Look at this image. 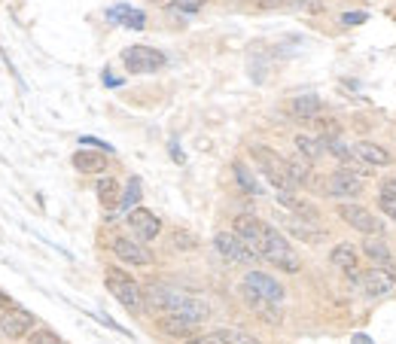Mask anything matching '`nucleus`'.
I'll list each match as a JSON object with an SVG mask.
<instances>
[{
	"label": "nucleus",
	"mask_w": 396,
	"mask_h": 344,
	"mask_svg": "<svg viewBox=\"0 0 396 344\" xmlns=\"http://www.w3.org/2000/svg\"><path fill=\"white\" fill-rule=\"evenodd\" d=\"M213 250H217L223 259L241 262V265H250V262H256V256L247 250V244L235 232H217V235H213Z\"/></svg>",
	"instance_id": "obj_8"
},
{
	"label": "nucleus",
	"mask_w": 396,
	"mask_h": 344,
	"mask_svg": "<svg viewBox=\"0 0 396 344\" xmlns=\"http://www.w3.org/2000/svg\"><path fill=\"white\" fill-rule=\"evenodd\" d=\"M73 168L79 171V174H86V177H98V174H104L107 171V153H98V150H79L73 153Z\"/></svg>",
	"instance_id": "obj_15"
},
{
	"label": "nucleus",
	"mask_w": 396,
	"mask_h": 344,
	"mask_svg": "<svg viewBox=\"0 0 396 344\" xmlns=\"http://www.w3.org/2000/svg\"><path fill=\"white\" fill-rule=\"evenodd\" d=\"M122 64L128 74H156L158 67H165V55L153 46H128L122 52Z\"/></svg>",
	"instance_id": "obj_4"
},
{
	"label": "nucleus",
	"mask_w": 396,
	"mask_h": 344,
	"mask_svg": "<svg viewBox=\"0 0 396 344\" xmlns=\"http://www.w3.org/2000/svg\"><path fill=\"white\" fill-rule=\"evenodd\" d=\"M9 308H16V305H13V299H9V295H6L4 290H0V311H4V314H6V311H9Z\"/></svg>",
	"instance_id": "obj_34"
},
{
	"label": "nucleus",
	"mask_w": 396,
	"mask_h": 344,
	"mask_svg": "<svg viewBox=\"0 0 396 344\" xmlns=\"http://www.w3.org/2000/svg\"><path fill=\"white\" fill-rule=\"evenodd\" d=\"M104 286L110 290V295L116 299L126 311L138 314L146 308V295H143V286L131 278L126 268H107L104 271Z\"/></svg>",
	"instance_id": "obj_1"
},
{
	"label": "nucleus",
	"mask_w": 396,
	"mask_h": 344,
	"mask_svg": "<svg viewBox=\"0 0 396 344\" xmlns=\"http://www.w3.org/2000/svg\"><path fill=\"white\" fill-rule=\"evenodd\" d=\"M98 201H101V208H107V211H116L119 208V201H122V192H119V183L113 180V177H101L98 180Z\"/></svg>",
	"instance_id": "obj_20"
},
{
	"label": "nucleus",
	"mask_w": 396,
	"mask_h": 344,
	"mask_svg": "<svg viewBox=\"0 0 396 344\" xmlns=\"http://www.w3.org/2000/svg\"><path fill=\"white\" fill-rule=\"evenodd\" d=\"M156 323L168 338H183V341L196 338V329H198V320L189 314H158Z\"/></svg>",
	"instance_id": "obj_13"
},
{
	"label": "nucleus",
	"mask_w": 396,
	"mask_h": 344,
	"mask_svg": "<svg viewBox=\"0 0 396 344\" xmlns=\"http://www.w3.org/2000/svg\"><path fill=\"white\" fill-rule=\"evenodd\" d=\"M338 216L350 226V228H357V232H363L366 238L369 235H381L384 232V223L378 220L372 211H366L363 204H354V201H342L338 204Z\"/></svg>",
	"instance_id": "obj_5"
},
{
	"label": "nucleus",
	"mask_w": 396,
	"mask_h": 344,
	"mask_svg": "<svg viewBox=\"0 0 396 344\" xmlns=\"http://www.w3.org/2000/svg\"><path fill=\"white\" fill-rule=\"evenodd\" d=\"M363 253L375 262L378 268H387V262L393 259V253H390V244L384 241L381 235H369L366 241H363Z\"/></svg>",
	"instance_id": "obj_19"
},
{
	"label": "nucleus",
	"mask_w": 396,
	"mask_h": 344,
	"mask_svg": "<svg viewBox=\"0 0 396 344\" xmlns=\"http://www.w3.org/2000/svg\"><path fill=\"white\" fill-rule=\"evenodd\" d=\"M290 180H293V186H308V180H311V162H305L302 156L296 158H290Z\"/></svg>",
	"instance_id": "obj_26"
},
{
	"label": "nucleus",
	"mask_w": 396,
	"mask_h": 344,
	"mask_svg": "<svg viewBox=\"0 0 396 344\" xmlns=\"http://www.w3.org/2000/svg\"><path fill=\"white\" fill-rule=\"evenodd\" d=\"M342 21H345V25H363V21H366V13H345Z\"/></svg>",
	"instance_id": "obj_31"
},
{
	"label": "nucleus",
	"mask_w": 396,
	"mask_h": 344,
	"mask_svg": "<svg viewBox=\"0 0 396 344\" xmlns=\"http://www.w3.org/2000/svg\"><path fill=\"white\" fill-rule=\"evenodd\" d=\"M235 344H263V341H259V338H253V335H247V332H238Z\"/></svg>",
	"instance_id": "obj_33"
},
{
	"label": "nucleus",
	"mask_w": 396,
	"mask_h": 344,
	"mask_svg": "<svg viewBox=\"0 0 396 344\" xmlns=\"http://www.w3.org/2000/svg\"><path fill=\"white\" fill-rule=\"evenodd\" d=\"M238 332L235 329H213V332H205V335H196L183 344H235Z\"/></svg>",
	"instance_id": "obj_25"
},
{
	"label": "nucleus",
	"mask_w": 396,
	"mask_h": 344,
	"mask_svg": "<svg viewBox=\"0 0 396 344\" xmlns=\"http://www.w3.org/2000/svg\"><path fill=\"white\" fill-rule=\"evenodd\" d=\"M104 83H107V86H119V79H116V76H110V74H104Z\"/></svg>",
	"instance_id": "obj_37"
},
{
	"label": "nucleus",
	"mask_w": 396,
	"mask_h": 344,
	"mask_svg": "<svg viewBox=\"0 0 396 344\" xmlns=\"http://www.w3.org/2000/svg\"><path fill=\"white\" fill-rule=\"evenodd\" d=\"M208 0H171V6L177 9V13H186V16H192V13H198L201 6H205Z\"/></svg>",
	"instance_id": "obj_30"
},
{
	"label": "nucleus",
	"mask_w": 396,
	"mask_h": 344,
	"mask_svg": "<svg viewBox=\"0 0 396 344\" xmlns=\"http://www.w3.org/2000/svg\"><path fill=\"white\" fill-rule=\"evenodd\" d=\"M171 156H174V162H183V153L177 150V143H171Z\"/></svg>",
	"instance_id": "obj_36"
},
{
	"label": "nucleus",
	"mask_w": 396,
	"mask_h": 344,
	"mask_svg": "<svg viewBox=\"0 0 396 344\" xmlns=\"http://www.w3.org/2000/svg\"><path fill=\"white\" fill-rule=\"evenodd\" d=\"M174 244H177V247H183V244H186V247H196V238L186 235V232H177V235H174Z\"/></svg>",
	"instance_id": "obj_32"
},
{
	"label": "nucleus",
	"mask_w": 396,
	"mask_h": 344,
	"mask_svg": "<svg viewBox=\"0 0 396 344\" xmlns=\"http://www.w3.org/2000/svg\"><path fill=\"white\" fill-rule=\"evenodd\" d=\"M287 228H290V232L296 235V238L308 241V244H314V241H323V235H326L323 228H314V226H308V220H299V216H296V220H290Z\"/></svg>",
	"instance_id": "obj_24"
},
{
	"label": "nucleus",
	"mask_w": 396,
	"mask_h": 344,
	"mask_svg": "<svg viewBox=\"0 0 396 344\" xmlns=\"http://www.w3.org/2000/svg\"><path fill=\"white\" fill-rule=\"evenodd\" d=\"M296 150H299V156L305 158V162H311V165L320 156H326V146H323L320 137H308V134H299L296 137Z\"/></svg>",
	"instance_id": "obj_22"
},
{
	"label": "nucleus",
	"mask_w": 396,
	"mask_h": 344,
	"mask_svg": "<svg viewBox=\"0 0 396 344\" xmlns=\"http://www.w3.org/2000/svg\"><path fill=\"white\" fill-rule=\"evenodd\" d=\"M235 235L244 241L247 250H250L256 259H263V256H259V253H263V235H265V223L263 220H256V216H250V213L235 216Z\"/></svg>",
	"instance_id": "obj_9"
},
{
	"label": "nucleus",
	"mask_w": 396,
	"mask_h": 344,
	"mask_svg": "<svg viewBox=\"0 0 396 344\" xmlns=\"http://www.w3.org/2000/svg\"><path fill=\"white\" fill-rule=\"evenodd\" d=\"M384 271H387V274H390V278H393V283H396V256H393V259L387 262V268H384Z\"/></svg>",
	"instance_id": "obj_35"
},
{
	"label": "nucleus",
	"mask_w": 396,
	"mask_h": 344,
	"mask_svg": "<svg viewBox=\"0 0 396 344\" xmlns=\"http://www.w3.org/2000/svg\"><path fill=\"white\" fill-rule=\"evenodd\" d=\"M378 208L381 213H387L390 220H396V177H387L378 189Z\"/></svg>",
	"instance_id": "obj_23"
},
{
	"label": "nucleus",
	"mask_w": 396,
	"mask_h": 344,
	"mask_svg": "<svg viewBox=\"0 0 396 344\" xmlns=\"http://www.w3.org/2000/svg\"><path fill=\"white\" fill-rule=\"evenodd\" d=\"M393 286H396L393 278L384 268H372L363 274V290H366L369 299H384V295L393 293Z\"/></svg>",
	"instance_id": "obj_16"
},
{
	"label": "nucleus",
	"mask_w": 396,
	"mask_h": 344,
	"mask_svg": "<svg viewBox=\"0 0 396 344\" xmlns=\"http://www.w3.org/2000/svg\"><path fill=\"white\" fill-rule=\"evenodd\" d=\"M128 228H131L134 241L146 244V241H156L158 238V232H162V220H158L153 211H146V208H134L128 213Z\"/></svg>",
	"instance_id": "obj_10"
},
{
	"label": "nucleus",
	"mask_w": 396,
	"mask_h": 344,
	"mask_svg": "<svg viewBox=\"0 0 396 344\" xmlns=\"http://www.w3.org/2000/svg\"><path fill=\"white\" fill-rule=\"evenodd\" d=\"M263 256L265 262H271L275 268L287 271V274H296L302 268V259L296 256V250L293 244L284 238V232H278L275 226H265V235H263Z\"/></svg>",
	"instance_id": "obj_2"
},
{
	"label": "nucleus",
	"mask_w": 396,
	"mask_h": 344,
	"mask_svg": "<svg viewBox=\"0 0 396 344\" xmlns=\"http://www.w3.org/2000/svg\"><path fill=\"white\" fill-rule=\"evenodd\" d=\"M235 180H238V186H241L244 192H250V195H259L263 189H259V183L253 180V174L247 171L241 162H235Z\"/></svg>",
	"instance_id": "obj_28"
},
{
	"label": "nucleus",
	"mask_w": 396,
	"mask_h": 344,
	"mask_svg": "<svg viewBox=\"0 0 396 344\" xmlns=\"http://www.w3.org/2000/svg\"><path fill=\"white\" fill-rule=\"evenodd\" d=\"M244 286H250L253 293H259L265 302L271 305H280L287 299V293H284V286H280L271 274H263V271H247L244 274Z\"/></svg>",
	"instance_id": "obj_12"
},
{
	"label": "nucleus",
	"mask_w": 396,
	"mask_h": 344,
	"mask_svg": "<svg viewBox=\"0 0 396 344\" xmlns=\"http://www.w3.org/2000/svg\"><path fill=\"white\" fill-rule=\"evenodd\" d=\"M28 344H61V338L52 329H34L28 335Z\"/></svg>",
	"instance_id": "obj_29"
},
{
	"label": "nucleus",
	"mask_w": 396,
	"mask_h": 344,
	"mask_svg": "<svg viewBox=\"0 0 396 344\" xmlns=\"http://www.w3.org/2000/svg\"><path fill=\"white\" fill-rule=\"evenodd\" d=\"M110 250H113V256L116 259H122L126 265H138V268H143V265H153V253L146 250L141 241H134V238H126V235H116L110 241Z\"/></svg>",
	"instance_id": "obj_7"
},
{
	"label": "nucleus",
	"mask_w": 396,
	"mask_h": 344,
	"mask_svg": "<svg viewBox=\"0 0 396 344\" xmlns=\"http://www.w3.org/2000/svg\"><path fill=\"white\" fill-rule=\"evenodd\" d=\"M323 192H326V195H332V198L350 201V198H360V192H363V180H360L357 171H350V168H338V171H332V174L326 177Z\"/></svg>",
	"instance_id": "obj_6"
},
{
	"label": "nucleus",
	"mask_w": 396,
	"mask_h": 344,
	"mask_svg": "<svg viewBox=\"0 0 396 344\" xmlns=\"http://www.w3.org/2000/svg\"><path fill=\"white\" fill-rule=\"evenodd\" d=\"M354 156L360 158V162H366L369 168H387V165H393V153L384 150L381 143H372V141H360L354 146Z\"/></svg>",
	"instance_id": "obj_14"
},
{
	"label": "nucleus",
	"mask_w": 396,
	"mask_h": 344,
	"mask_svg": "<svg viewBox=\"0 0 396 344\" xmlns=\"http://www.w3.org/2000/svg\"><path fill=\"white\" fill-rule=\"evenodd\" d=\"M138 201H141V180L138 177H131L128 180V186H126V195H122V201H119V211H134L138 208Z\"/></svg>",
	"instance_id": "obj_27"
},
{
	"label": "nucleus",
	"mask_w": 396,
	"mask_h": 344,
	"mask_svg": "<svg viewBox=\"0 0 396 344\" xmlns=\"http://www.w3.org/2000/svg\"><path fill=\"white\" fill-rule=\"evenodd\" d=\"M34 314L31 311H25V308H9V311L0 317V332H4L6 338H25V335H31L34 332Z\"/></svg>",
	"instance_id": "obj_11"
},
{
	"label": "nucleus",
	"mask_w": 396,
	"mask_h": 344,
	"mask_svg": "<svg viewBox=\"0 0 396 344\" xmlns=\"http://www.w3.org/2000/svg\"><path fill=\"white\" fill-rule=\"evenodd\" d=\"M250 153H253V162L259 165V171H263V177H265L278 192H290V189H293L290 165H287L284 156H278L275 150H271V146H263V143H256Z\"/></svg>",
	"instance_id": "obj_3"
},
{
	"label": "nucleus",
	"mask_w": 396,
	"mask_h": 344,
	"mask_svg": "<svg viewBox=\"0 0 396 344\" xmlns=\"http://www.w3.org/2000/svg\"><path fill=\"white\" fill-rule=\"evenodd\" d=\"M290 113H293L296 119L314 122V119L323 113V104H320V98H317V95H299V98L290 101Z\"/></svg>",
	"instance_id": "obj_17"
},
{
	"label": "nucleus",
	"mask_w": 396,
	"mask_h": 344,
	"mask_svg": "<svg viewBox=\"0 0 396 344\" xmlns=\"http://www.w3.org/2000/svg\"><path fill=\"white\" fill-rule=\"evenodd\" d=\"M107 19L116 21V25H126V28H131V31H143V25H146V16L141 13V9L126 6V4L107 9Z\"/></svg>",
	"instance_id": "obj_18"
},
{
	"label": "nucleus",
	"mask_w": 396,
	"mask_h": 344,
	"mask_svg": "<svg viewBox=\"0 0 396 344\" xmlns=\"http://www.w3.org/2000/svg\"><path fill=\"white\" fill-rule=\"evenodd\" d=\"M330 262H332L335 268H342L345 274L354 271V268H360V265H357V247H354V244H335V247L330 250Z\"/></svg>",
	"instance_id": "obj_21"
}]
</instances>
